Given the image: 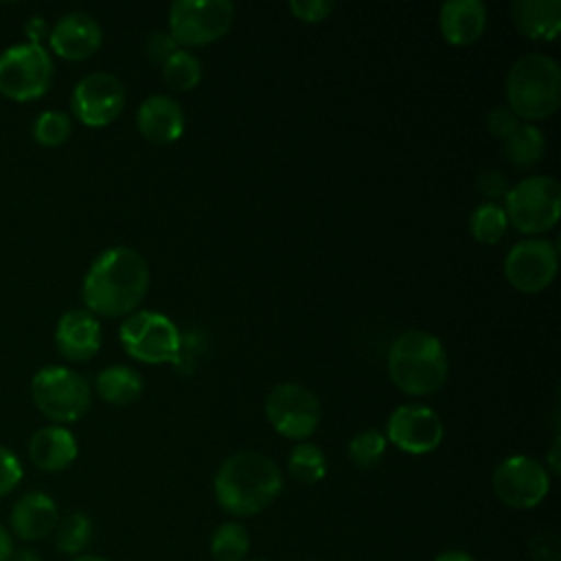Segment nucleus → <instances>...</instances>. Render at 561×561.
I'll use <instances>...</instances> for the list:
<instances>
[{
    "mask_svg": "<svg viewBox=\"0 0 561 561\" xmlns=\"http://www.w3.org/2000/svg\"><path fill=\"white\" fill-rule=\"evenodd\" d=\"M149 289V265L131 248L116 245L101 252L83 276L81 298L94 316L123 318L138 309Z\"/></svg>",
    "mask_w": 561,
    "mask_h": 561,
    "instance_id": "f257e3e1",
    "label": "nucleus"
},
{
    "mask_svg": "<svg viewBox=\"0 0 561 561\" xmlns=\"http://www.w3.org/2000/svg\"><path fill=\"white\" fill-rule=\"evenodd\" d=\"M283 489L278 465L261 451L228 456L215 476V497L234 517H250L267 508Z\"/></svg>",
    "mask_w": 561,
    "mask_h": 561,
    "instance_id": "f03ea898",
    "label": "nucleus"
},
{
    "mask_svg": "<svg viewBox=\"0 0 561 561\" xmlns=\"http://www.w3.org/2000/svg\"><path fill=\"white\" fill-rule=\"evenodd\" d=\"M449 373L443 342L421 329L403 331L388 351V375L392 383L410 397L438 392Z\"/></svg>",
    "mask_w": 561,
    "mask_h": 561,
    "instance_id": "7ed1b4c3",
    "label": "nucleus"
},
{
    "mask_svg": "<svg viewBox=\"0 0 561 561\" xmlns=\"http://www.w3.org/2000/svg\"><path fill=\"white\" fill-rule=\"evenodd\" d=\"M506 105L522 121H543L561 105V68L541 53L513 61L506 75Z\"/></svg>",
    "mask_w": 561,
    "mask_h": 561,
    "instance_id": "20e7f679",
    "label": "nucleus"
},
{
    "mask_svg": "<svg viewBox=\"0 0 561 561\" xmlns=\"http://www.w3.org/2000/svg\"><path fill=\"white\" fill-rule=\"evenodd\" d=\"M506 219L524 234H541L561 217V184L550 175H530L504 195Z\"/></svg>",
    "mask_w": 561,
    "mask_h": 561,
    "instance_id": "39448f33",
    "label": "nucleus"
},
{
    "mask_svg": "<svg viewBox=\"0 0 561 561\" xmlns=\"http://www.w3.org/2000/svg\"><path fill=\"white\" fill-rule=\"evenodd\" d=\"M31 397L37 410L57 425L79 421L92 401L85 377L57 364L44 366L33 375Z\"/></svg>",
    "mask_w": 561,
    "mask_h": 561,
    "instance_id": "423d86ee",
    "label": "nucleus"
},
{
    "mask_svg": "<svg viewBox=\"0 0 561 561\" xmlns=\"http://www.w3.org/2000/svg\"><path fill=\"white\" fill-rule=\"evenodd\" d=\"M118 340L127 355L142 364H173L180 353L182 331L169 316L140 309L125 316Z\"/></svg>",
    "mask_w": 561,
    "mask_h": 561,
    "instance_id": "0eeeda50",
    "label": "nucleus"
},
{
    "mask_svg": "<svg viewBox=\"0 0 561 561\" xmlns=\"http://www.w3.org/2000/svg\"><path fill=\"white\" fill-rule=\"evenodd\" d=\"M53 72L50 53L42 44H15L0 55V94L11 101H35L48 92Z\"/></svg>",
    "mask_w": 561,
    "mask_h": 561,
    "instance_id": "6e6552de",
    "label": "nucleus"
},
{
    "mask_svg": "<svg viewBox=\"0 0 561 561\" xmlns=\"http://www.w3.org/2000/svg\"><path fill=\"white\" fill-rule=\"evenodd\" d=\"M228 0H175L169 7V35L182 46H206L221 39L234 22Z\"/></svg>",
    "mask_w": 561,
    "mask_h": 561,
    "instance_id": "1a4fd4ad",
    "label": "nucleus"
},
{
    "mask_svg": "<svg viewBox=\"0 0 561 561\" xmlns=\"http://www.w3.org/2000/svg\"><path fill=\"white\" fill-rule=\"evenodd\" d=\"M265 416L270 425L285 438L302 443L320 425L318 397L296 381H283L274 386L265 399Z\"/></svg>",
    "mask_w": 561,
    "mask_h": 561,
    "instance_id": "9d476101",
    "label": "nucleus"
},
{
    "mask_svg": "<svg viewBox=\"0 0 561 561\" xmlns=\"http://www.w3.org/2000/svg\"><path fill=\"white\" fill-rule=\"evenodd\" d=\"M491 486L502 504L524 511L543 502L550 491V476L548 469L533 456L515 454L495 467Z\"/></svg>",
    "mask_w": 561,
    "mask_h": 561,
    "instance_id": "9b49d317",
    "label": "nucleus"
},
{
    "mask_svg": "<svg viewBox=\"0 0 561 561\" xmlns=\"http://www.w3.org/2000/svg\"><path fill=\"white\" fill-rule=\"evenodd\" d=\"M127 92L123 81L112 72H90L77 81L70 107L85 127H105L116 121L125 107Z\"/></svg>",
    "mask_w": 561,
    "mask_h": 561,
    "instance_id": "f8f14e48",
    "label": "nucleus"
},
{
    "mask_svg": "<svg viewBox=\"0 0 561 561\" xmlns=\"http://www.w3.org/2000/svg\"><path fill=\"white\" fill-rule=\"evenodd\" d=\"M559 252L550 239H524L515 243L504 259L508 285L524 294L543 291L557 276Z\"/></svg>",
    "mask_w": 561,
    "mask_h": 561,
    "instance_id": "ddd939ff",
    "label": "nucleus"
},
{
    "mask_svg": "<svg viewBox=\"0 0 561 561\" xmlns=\"http://www.w3.org/2000/svg\"><path fill=\"white\" fill-rule=\"evenodd\" d=\"M443 434L445 430L438 412L416 403L394 408L386 425V440L412 456L434 451L443 443Z\"/></svg>",
    "mask_w": 561,
    "mask_h": 561,
    "instance_id": "4468645a",
    "label": "nucleus"
},
{
    "mask_svg": "<svg viewBox=\"0 0 561 561\" xmlns=\"http://www.w3.org/2000/svg\"><path fill=\"white\" fill-rule=\"evenodd\" d=\"M101 24L85 11H70L61 15L48 33L53 53L68 61H83L92 57L101 48Z\"/></svg>",
    "mask_w": 561,
    "mask_h": 561,
    "instance_id": "2eb2a0df",
    "label": "nucleus"
},
{
    "mask_svg": "<svg viewBox=\"0 0 561 561\" xmlns=\"http://www.w3.org/2000/svg\"><path fill=\"white\" fill-rule=\"evenodd\" d=\"M55 344L68 362H88L101 348V324L88 309L66 311L55 329Z\"/></svg>",
    "mask_w": 561,
    "mask_h": 561,
    "instance_id": "dca6fc26",
    "label": "nucleus"
},
{
    "mask_svg": "<svg viewBox=\"0 0 561 561\" xmlns=\"http://www.w3.org/2000/svg\"><path fill=\"white\" fill-rule=\"evenodd\" d=\"M136 125L151 145H171L184 134V112L173 96L151 94L138 105Z\"/></svg>",
    "mask_w": 561,
    "mask_h": 561,
    "instance_id": "f3484780",
    "label": "nucleus"
},
{
    "mask_svg": "<svg viewBox=\"0 0 561 561\" xmlns=\"http://www.w3.org/2000/svg\"><path fill=\"white\" fill-rule=\"evenodd\" d=\"M11 530L22 541H37L48 537L57 522L59 508L55 500L42 491L24 493L11 508Z\"/></svg>",
    "mask_w": 561,
    "mask_h": 561,
    "instance_id": "a211bd4d",
    "label": "nucleus"
},
{
    "mask_svg": "<svg viewBox=\"0 0 561 561\" xmlns=\"http://www.w3.org/2000/svg\"><path fill=\"white\" fill-rule=\"evenodd\" d=\"M438 28L447 44L469 46L486 28V4L482 0H449L438 11Z\"/></svg>",
    "mask_w": 561,
    "mask_h": 561,
    "instance_id": "6ab92c4d",
    "label": "nucleus"
},
{
    "mask_svg": "<svg viewBox=\"0 0 561 561\" xmlns=\"http://www.w3.org/2000/svg\"><path fill=\"white\" fill-rule=\"evenodd\" d=\"M79 454L75 434L64 425L39 427L28 440V458L42 471H64Z\"/></svg>",
    "mask_w": 561,
    "mask_h": 561,
    "instance_id": "aec40b11",
    "label": "nucleus"
},
{
    "mask_svg": "<svg viewBox=\"0 0 561 561\" xmlns=\"http://www.w3.org/2000/svg\"><path fill=\"white\" fill-rule=\"evenodd\" d=\"M517 31L535 42H552L561 31V0H515L511 4Z\"/></svg>",
    "mask_w": 561,
    "mask_h": 561,
    "instance_id": "412c9836",
    "label": "nucleus"
},
{
    "mask_svg": "<svg viewBox=\"0 0 561 561\" xmlns=\"http://www.w3.org/2000/svg\"><path fill=\"white\" fill-rule=\"evenodd\" d=\"M142 386L145 383H142L140 373L129 366H123V364L103 368L94 379L96 394L110 405L134 403L142 394Z\"/></svg>",
    "mask_w": 561,
    "mask_h": 561,
    "instance_id": "4be33fe9",
    "label": "nucleus"
},
{
    "mask_svg": "<svg viewBox=\"0 0 561 561\" xmlns=\"http://www.w3.org/2000/svg\"><path fill=\"white\" fill-rule=\"evenodd\" d=\"M506 160L517 169H528L543 158L546 136L533 123H522L508 138L502 140Z\"/></svg>",
    "mask_w": 561,
    "mask_h": 561,
    "instance_id": "5701e85b",
    "label": "nucleus"
},
{
    "mask_svg": "<svg viewBox=\"0 0 561 561\" xmlns=\"http://www.w3.org/2000/svg\"><path fill=\"white\" fill-rule=\"evenodd\" d=\"M53 533H55V546L59 552L79 557L90 546L94 526L85 513L75 511V513H68L66 517H61Z\"/></svg>",
    "mask_w": 561,
    "mask_h": 561,
    "instance_id": "b1692460",
    "label": "nucleus"
},
{
    "mask_svg": "<svg viewBox=\"0 0 561 561\" xmlns=\"http://www.w3.org/2000/svg\"><path fill=\"white\" fill-rule=\"evenodd\" d=\"M287 469L289 473L302 482V484H316L320 482L324 476H327V469H329V462H327V456L324 451L313 445V443H298L289 456H287Z\"/></svg>",
    "mask_w": 561,
    "mask_h": 561,
    "instance_id": "393cba45",
    "label": "nucleus"
},
{
    "mask_svg": "<svg viewBox=\"0 0 561 561\" xmlns=\"http://www.w3.org/2000/svg\"><path fill=\"white\" fill-rule=\"evenodd\" d=\"M162 79L171 90L188 92V90L197 88V83L202 81V64L191 50L178 48L162 64Z\"/></svg>",
    "mask_w": 561,
    "mask_h": 561,
    "instance_id": "a878e982",
    "label": "nucleus"
},
{
    "mask_svg": "<svg viewBox=\"0 0 561 561\" xmlns=\"http://www.w3.org/2000/svg\"><path fill=\"white\" fill-rule=\"evenodd\" d=\"M506 213L495 202L480 204L469 217V232L482 245H493L506 234Z\"/></svg>",
    "mask_w": 561,
    "mask_h": 561,
    "instance_id": "bb28decb",
    "label": "nucleus"
},
{
    "mask_svg": "<svg viewBox=\"0 0 561 561\" xmlns=\"http://www.w3.org/2000/svg\"><path fill=\"white\" fill-rule=\"evenodd\" d=\"M250 535L239 522H224L210 537V554L217 561H245Z\"/></svg>",
    "mask_w": 561,
    "mask_h": 561,
    "instance_id": "cd10ccee",
    "label": "nucleus"
},
{
    "mask_svg": "<svg viewBox=\"0 0 561 561\" xmlns=\"http://www.w3.org/2000/svg\"><path fill=\"white\" fill-rule=\"evenodd\" d=\"M386 434L370 427L359 434H355L348 443V460L359 469H373L381 462L386 454Z\"/></svg>",
    "mask_w": 561,
    "mask_h": 561,
    "instance_id": "c85d7f7f",
    "label": "nucleus"
},
{
    "mask_svg": "<svg viewBox=\"0 0 561 561\" xmlns=\"http://www.w3.org/2000/svg\"><path fill=\"white\" fill-rule=\"evenodd\" d=\"M72 134V121L66 112L48 110L42 112L33 123V138L42 147H59Z\"/></svg>",
    "mask_w": 561,
    "mask_h": 561,
    "instance_id": "c756f323",
    "label": "nucleus"
},
{
    "mask_svg": "<svg viewBox=\"0 0 561 561\" xmlns=\"http://www.w3.org/2000/svg\"><path fill=\"white\" fill-rule=\"evenodd\" d=\"M333 9L335 4L331 0H291L289 2L291 15L307 24L324 22Z\"/></svg>",
    "mask_w": 561,
    "mask_h": 561,
    "instance_id": "7c9ffc66",
    "label": "nucleus"
},
{
    "mask_svg": "<svg viewBox=\"0 0 561 561\" xmlns=\"http://www.w3.org/2000/svg\"><path fill=\"white\" fill-rule=\"evenodd\" d=\"M22 462L18 456L0 445V497L9 495L22 482Z\"/></svg>",
    "mask_w": 561,
    "mask_h": 561,
    "instance_id": "2f4dec72",
    "label": "nucleus"
},
{
    "mask_svg": "<svg viewBox=\"0 0 561 561\" xmlns=\"http://www.w3.org/2000/svg\"><path fill=\"white\" fill-rule=\"evenodd\" d=\"M519 125L522 121L515 116V112L508 105H497L486 114V129L500 140L508 138Z\"/></svg>",
    "mask_w": 561,
    "mask_h": 561,
    "instance_id": "473e14b6",
    "label": "nucleus"
},
{
    "mask_svg": "<svg viewBox=\"0 0 561 561\" xmlns=\"http://www.w3.org/2000/svg\"><path fill=\"white\" fill-rule=\"evenodd\" d=\"M145 50H147V57H149V61L151 64H164L175 50H178V44H175V39L169 35V31H164V28H158V31H153V33H149V37H147V42H145Z\"/></svg>",
    "mask_w": 561,
    "mask_h": 561,
    "instance_id": "72a5a7b5",
    "label": "nucleus"
},
{
    "mask_svg": "<svg viewBox=\"0 0 561 561\" xmlns=\"http://www.w3.org/2000/svg\"><path fill=\"white\" fill-rule=\"evenodd\" d=\"M476 186H478V191H480L484 197H489V202H495L497 197L506 195V191H508V182H506L504 173L497 171V169H484V171H480V175H478V180H476Z\"/></svg>",
    "mask_w": 561,
    "mask_h": 561,
    "instance_id": "f704fd0d",
    "label": "nucleus"
},
{
    "mask_svg": "<svg viewBox=\"0 0 561 561\" xmlns=\"http://www.w3.org/2000/svg\"><path fill=\"white\" fill-rule=\"evenodd\" d=\"M11 552H13L11 535H9V530L0 524V561H9V559H11Z\"/></svg>",
    "mask_w": 561,
    "mask_h": 561,
    "instance_id": "c9c22d12",
    "label": "nucleus"
},
{
    "mask_svg": "<svg viewBox=\"0 0 561 561\" xmlns=\"http://www.w3.org/2000/svg\"><path fill=\"white\" fill-rule=\"evenodd\" d=\"M9 561H44L42 554L33 548H20V550H13L11 552V559Z\"/></svg>",
    "mask_w": 561,
    "mask_h": 561,
    "instance_id": "e433bc0d",
    "label": "nucleus"
},
{
    "mask_svg": "<svg viewBox=\"0 0 561 561\" xmlns=\"http://www.w3.org/2000/svg\"><path fill=\"white\" fill-rule=\"evenodd\" d=\"M434 561H476V559L462 550H447V552L438 554Z\"/></svg>",
    "mask_w": 561,
    "mask_h": 561,
    "instance_id": "4c0bfd02",
    "label": "nucleus"
},
{
    "mask_svg": "<svg viewBox=\"0 0 561 561\" xmlns=\"http://www.w3.org/2000/svg\"><path fill=\"white\" fill-rule=\"evenodd\" d=\"M72 561H110V559H103V557H96V554H79Z\"/></svg>",
    "mask_w": 561,
    "mask_h": 561,
    "instance_id": "58836bf2",
    "label": "nucleus"
},
{
    "mask_svg": "<svg viewBox=\"0 0 561 561\" xmlns=\"http://www.w3.org/2000/svg\"><path fill=\"white\" fill-rule=\"evenodd\" d=\"M245 561H265V559H245Z\"/></svg>",
    "mask_w": 561,
    "mask_h": 561,
    "instance_id": "ea45409f",
    "label": "nucleus"
}]
</instances>
